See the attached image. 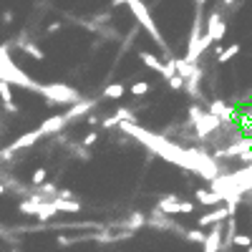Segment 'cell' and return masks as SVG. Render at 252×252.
<instances>
[{
  "mask_svg": "<svg viewBox=\"0 0 252 252\" xmlns=\"http://www.w3.org/2000/svg\"><path fill=\"white\" fill-rule=\"evenodd\" d=\"M119 129H121L124 134L134 136L136 141H141L144 146H149L152 152H157V154H159V157H164L166 161H172V164L182 166V169H187V172H197V174H202L204 179H217V172H220V169H217L215 159L204 157L202 152H197V149H184V146H177V144L166 141V139H164V136H159V134H152V131L141 129L139 124L121 121V124H119Z\"/></svg>",
  "mask_w": 252,
  "mask_h": 252,
  "instance_id": "cell-1",
  "label": "cell"
},
{
  "mask_svg": "<svg viewBox=\"0 0 252 252\" xmlns=\"http://www.w3.org/2000/svg\"><path fill=\"white\" fill-rule=\"evenodd\" d=\"M124 5H129V10L134 13V18L141 23V28L152 35V40L164 51V56H172V51H169V46H166V40L161 38V33H159V28H157V23H154V18H152V13H149V8H146L141 0H124Z\"/></svg>",
  "mask_w": 252,
  "mask_h": 252,
  "instance_id": "cell-2",
  "label": "cell"
},
{
  "mask_svg": "<svg viewBox=\"0 0 252 252\" xmlns=\"http://www.w3.org/2000/svg\"><path fill=\"white\" fill-rule=\"evenodd\" d=\"M38 94L43 96L51 106H58V103H68V106H73V103H78L83 98L73 86H66V83H40Z\"/></svg>",
  "mask_w": 252,
  "mask_h": 252,
  "instance_id": "cell-3",
  "label": "cell"
},
{
  "mask_svg": "<svg viewBox=\"0 0 252 252\" xmlns=\"http://www.w3.org/2000/svg\"><path fill=\"white\" fill-rule=\"evenodd\" d=\"M222 237H224L222 222L212 224V232H207V237L202 242V252H222Z\"/></svg>",
  "mask_w": 252,
  "mask_h": 252,
  "instance_id": "cell-4",
  "label": "cell"
},
{
  "mask_svg": "<svg viewBox=\"0 0 252 252\" xmlns=\"http://www.w3.org/2000/svg\"><path fill=\"white\" fill-rule=\"evenodd\" d=\"M66 124H68L66 114H56V116H51V119H46L43 124H40V126H38V131H40V136H51V134H61L63 129H66Z\"/></svg>",
  "mask_w": 252,
  "mask_h": 252,
  "instance_id": "cell-5",
  "label": "cell"
},
{
  "mask_svg": "<svg viewBox=\"0 0 252 252\" xmlns=\"http://www.w3.org/2000/svg\"><path fill=\"white\" fill-rule=\"evenodd\" d=\"M227 217H232V212H229V207L222 204V207H215L212 212H207L199 217V227H209V224H217V222H224Z\"/></svg>",
  "mask_w": 252,
  "mask_h": 252,
  "instance_id": "cell-6",
  "label": "cell"
},
{
  "mask_svg": "<svg viewBox=\"0 0 252 252\" xmlns=\"http://www.w3.org/2000/svg\"><path fill=\"white\" fill-rule=\"evenodd\" d=\"M179 194H164L159 202H157V212H161V215H166V217H172V215H179Z\"/></svg>",
  "mask_w": 252,
  "mask_h": 252,
  "instance_id": "cell-7",
  "label": "cell"
},
{
  "mask_svg": "<svg viewBox=\"0 0 252 252\" xmlns=\"http://www.w3.org/2000/svg\"><path fill=\"white\" fill-rule=\"evenodd\" d=\"M0 101H3V109L8 111V114H18L20 109H18V103H15V96H13V86L10 83H5V81H0Z\"/></svg>",
  "mask_w": 252,
  "mask_h": 252,
  "instance_id": "cell-8",
  "label": "cell"
},
{
  "mask_svg": "<svg viewBox=\"0 0 252 252\" xmlns=\"http://www.w3.org/2000/svg\"><path fill=\"white\" fill-rule=\"evenodd\" d=\"M96 106V101L94 98H81L78 103H73V106L66 111V119L73 121V119H81V116H89V111Z\"/></svg>",
  "mask_w": 252,
  "mask_h": 252,
  "instance_id": "cell-9",
  "label": "cell"
},
{
  "mask_svg": "<svg viewBox=\"0 0 252 252\" xmlns=\"http://www.w3.org/2000/svg\"><path fill=\"white\" fill-rule=\"evenodd\" d=\"M209 114H215V116H220L222 119V124H229L235 119V109L232 106H227L224 101H209Z\"/></svg>",
  "mask_w": 252,
  "mask_h": 252,
  "instance_id": "cell-10",
  "label": "cell"
},
{
  "mask_svg": "<svg viewBox=\"0 0 252 252\" xmlns=\"http://www.w3.org/2000/svg\"><path fill=\"white\" fill-rule=\"evenodd\" d=\"M139 58H141V63H144L146 68H152V71H157L161 78H166V66H164L161 58H157V56H152V53H146V51H141Z\"/></svg>",
  "mask_w": 252,
  "mask_h": 252,
  "instance_id": "cell-11",
  "label": "cell"
},
{
  "mask_svg": "<svg viewBox=\"0 0 252 252\" xmlns=\"http://www.w3.org/2000/svg\"><path fill=\"white\" fill-rule=\"evenodd\" d=\"M194 197H197V202H199V204H207V207H212V204H220V202H224V197H222L220 192H209V189H197V192H194Z\"/></svg>",
  "mask_w": 252,
  "mask_h": 252,
  "instance_id": "cell-12",
  "label": "cell"
},
{
  "mask_svg": "<svg viewBox=\"0 0 252 252\" xmlns=\"http://www.w3.org/2000/svg\"><path fill=\"white\" fill-rule=\"evenodd\" d=\"M53 204H56V209H58V212H81V204L76 202V199H58V197H53L51 199Z\"/></svg>",
  "mask_w": 252,
  "mask_h": 252,
  "instance_id": "cell-13",
  "label": "cell"
},
{
  "mask_svg": "<svg viewBox=\"0 0 252 252\" xmlns=\"http://www.w3.org/2000/svg\"><path fill=\"white\" fill-rule=\"evenodd\" d=\"M53 215H58V209H56V204H53V202H40V204H38V212H35V217H38L40 222L51 220Z\"/></svg>",
  "mask_w": 252,
  "mask_h": 252,
  "instance_id": "cell-14",
  "label": "cell"
},
{
  "mask_svg": "<svg viewBox=\"0 0 252 252\" xmlns=\"http://www.w3.org/2000/svg\"><path fill=\"white\" fill-rule=\"evenodd\" d=\"M124 224H126V232H136V229H141V227L146 224V217H144L141 212H134Z\"/></svg>",
  "mask_w": 252,
  "mask_h": 252,
  "instance_id": "cell-15",
  "label": "cell"
},
{
  "mask_svg": "<svg viewBox=\"0 0 252 252\" xmlns=\"http://www.w3.org/2000/svg\"><path fill=\"white\" fill-rule=\"evenodd\" d=\"M126 94V86H124V83H109V86L106 89H103V98H121Z\"/></svg>",
  "mask_w": 252,
  "mask_h": 252,
  "instance_id": "cell-16",
  "label": "cell"
},
{
  "mask_svg": "<svg viewBox=\"0 0 252 252\" xmlns=\"http://www.w3.org/2000/svg\"><path fill=\"white\" fill-rule=\"evenodd\" d=\"M240 51H242L240 43H232V46H227V48H222V51L217 53V61H220V63H227V61H232Z\"/></svg>",
  "mask_w": 252,
  "mask_h": 252,
  "instance_id": "cell-17",
  "label": "cell"
},
{
  "mask_svg": "<svg viewBox=\"0 0 252 252\" xmlns=\"http://www.w3.org/2000/svg\"><path fill=\"white\" fill-rule=\"evenodd\" d=\"M23 53H28V56H33L35 61H43L46 58V53L43 51H40L35 43H33V40H23Z\"/></svg>",
  "mask_w": 252,
  "mask_h": 252,
  "instance_id": "cell-18",
  "label": "cell"
},
{
  "mask_svg": "<svg viewBox=\"0 0 252 252\" xmlns=\"http://www.w3.org/2000/svg\"><path fill=\"white\" fill-rule=\"evenodd\" d=\"M116 121L121 124V121H129V124H136V114H134V109H126V106H121V109H116Z\"/></svg>",
  "mask_w": 252,
  "mask_h": 252,
  "instance_id": "cell-19",
  "label": "cell"
},
{
  "mask_svg": "<svg viewBox=\"0 0 252 252\" xmlns=\"http://www.w3.org/2000/svg\"><path fill=\"white\" fill-rule=\"evenodd\" d=\"M166 86H169L172 91H184V86H187V81L179 76V73H174V76H169L166 78Z\"/></svg>",
  "mask_w": 252,
  "mask_h": 252,
  "instance_id": "cell-20",
  "label": "cell"
},
{
  "mask_svg": "<svg viewBox=\"0 0 252 252\" xmlns=\"http://www.w3.org/2000/svg\"><path fill=\"white\" fill-rule=\"evenodd\" d=\"M146 94H149V83H146V81H136L134 86H131V96L141 98V96H146Z\"/></svg>",
  "mask_w": 252,
  "mask_h": 252,
  "instance_id": "cell-21",
  "label": "cell"
},
{
  "mask_svg": "<svg viewBox=\"0 0 252 252\" xmlns=\"http://www.w3.org/2000/svg\"><path fill=\"white\" fill-rule=\"evenodd\" d=\"M46 177H48V169H43V166H40V169H35V172H33V177H31V184H33V187L46 184Z\"/></svg>",
  "mask_w": 252,
  "mask_h": 252,
  "instance_id": "cell-22",
  "label": "cell"
},
{
  "mask_svg": "<svg viewBox=\"0 0 252 252\" xmlns=\"http://www.w3.org/2000/svg\"><path fill=\"white\" fill-rule=\"evenodd\" d=\"M184 237H187L189 242H199V245H202L207 235L202 232V229H187V235H184Z\"/></svg>",
  "mask_w": 252,
  "mask_h": 252,
  "instance_id": "cell-23",
  "label": "cell"
},
{
  "mask_svg": "<svg viewBox=\"0 0 252 252\" xmlns=\"http://www.w3.org/2000/svg\"><path fill=\"white\" fill-rule=\"evenodd\" d=\"M232 245H237V247H250V245H252V240H250V235H235Z\"/></svg>",
  "mask_w": 252,
  "mask_h": 252,
  "instance_id": "cell-24",
  "label": "cell"
},
{
  "mask_svg": "<svg viewBox=\"0 0 252 252\" xmlns=\"http://www.w3.org/2000/svg\"><path fill=\"white\" fill-rule=\"evenodd\" d=\"M96 141H98V131H91V134L83 136V146H86V149H89V146H94Z\"/></svg>",
  "mask_w": 252,
  "mask_h": 252,
  "instance_id": "cell-25",
  "label": "cell"
},
{
  "mask_svg": "<svg viewBox=\"0 0 252 252\" xmlns=\"http://www.w3.org/2000/svg\"><path fill=\"white\" fill-rule=\"evenodd\" d=\"M0 20H3V23L8 26V23H13V20H15V13H13V10H3V15H0Z\"/></svg>",
  "mask_w": 252,
  "mask_h": 252,
  "instance_id": "cell-26",
  "label": "cell"
},
{
  "mask_svg": "<svg viewBox=\"0 0 252 252\" xmlns=\"http://www.w3.org/2000/svg\"><path fill=\"white\" fill-rule=\"evenodd\" d=\"M58 31H61V23H51V26L46 28V33H48V35H56Z\"/></svg>",
  "mask_w": 252,
  "mask_h": 252,
  "instance_id": "cell-27",
  "label": "cell"
},
{
  "mask_svg": "<svg viewBox=\"0 0 252 252\" xmlns=\"http://www.w3.org/2000/svg\"><path fill=\"white\" fill-rule=\"evenodd\" d=\"M237 0H220V8H232Z\"/></svg>",
  "mask_w": 252,
  "mask_h": 252,
  "instance_id": "cell-28",
  "label": "cell"
},
{
  "mask_svg": "<svg viewBox=\"0 0 252 252\" xmlns=\"http://www.w3.org/2000/svg\"><path fill=\"white\" fill-rule=\"evenodd\" d=\"M3 194H5V184H3V182H0V197H3Z\"/></svg>",
  "mask_w": 252,
  "mask_h": 252,
  "instance_id": "cell-29",
  "label": "cell"
},
{
  "mask_svg": "<svg viewBox=\"0 0 252 252\" xmlns=\"http://www.w3.org/2000/svg\"><path fill=\"white\" fill-rule=\"evenodd\" d=\"M247 252H252V245H250V247H247Z\"/></svg>",
  "mask_w": 252,
  "mask_h": 252,
  "instance_id": "cell-30",
  "label": "cell"
}]
</instances>
